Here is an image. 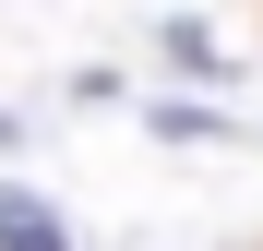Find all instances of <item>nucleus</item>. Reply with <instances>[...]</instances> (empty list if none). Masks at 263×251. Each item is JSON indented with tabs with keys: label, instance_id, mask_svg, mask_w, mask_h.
I'll return each mask as SVG.
<instances>
[{
	"label": "nucleus",
	"instance_id": "nucleus-2",
	"mask_svg": "<svg viewBox=\"0 0 263 251\" xmlns=\"http://www.w3.org/2000/svg\"><path fill=\"white\" fill-rule=\"evenodd\" d=\"M167 72H192V84H215V72H228V48H215V24H167Z\"/></svg>",
	"mask_w": 263,
	"mask_h": 251
},
{
	"label": "nucleus",
	"instance_id": "nucleus-1",
	"mask_svg": "<svg viewBox=\"0 0 263 251\" xmlns=\"http://www.w3.org/2000/svg\"><path fill=\"white\" fill-rule=\"evenodd\" d=\"M0 251H72L60 203H48V191H24V180H0Z\"/></svg>",
	"mask_w": 263,
	"mask_h": 251
},
{
	"label": "nucleus",
	"instance_id": "nucleus-3",
	"mask_svg": "<svg viewBox=\"0 0 263 251\" xmlns=\"http://www.w3.org/2000/svg\"><path fill=\"white\" fill-rule=\"evenodd\" d=\"M251 251H263V239H251Z\"/></svg>",
	"mask_w": 263,
	"mask_h": 251
}]
</instances>
